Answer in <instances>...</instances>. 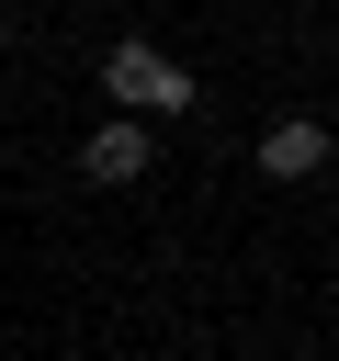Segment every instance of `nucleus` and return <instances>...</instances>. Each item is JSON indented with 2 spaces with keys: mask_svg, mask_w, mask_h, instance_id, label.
Returning <instances> with one entry per match:
<instances>
[{
  "mask_svg": "<svg viewBox=\"0 0 339 361\" xmlns=\"http://www.w3.org/2000/svg\"><path fill=\"white\" fill-rule=\"evenodd\" d=\"M102 90H113V113H124V124H136V113H192V79H181L158 45H136V34L102 56Z\"/></svg>",
  "mask_w": 339,
  "mask_h": 361,
  "instance_id": "obj_1",
  "label": "nucleus"
},
{
  "mask_svg": "<svg viewBox=\"0 0 339 361\" xmlns=\"http://www.w3.org/2000/svg\"><path fill=\"white\" fill-rule=\"evenodd\" d=\"M79 169H90V180H147V124H124V113H113V124L79 147Z\"/></svg>",
  "mask_w": 339,
  "mask_h": 361,
  "instance_id": "obj_3",
  "label": "nucleus"
},
{
  "mask_svg": "<svg viewBox=\"0 0 339 361\" xmlns=\"http://www.w3.org/2000/svg\"><path fill=\"white\" fill-rule=\"evenodd\" d=\"M328 147H339V135L294 113V124H271V135H260V180H316V169H328Z\"/></svg>",
  "mask_w": 339,
  "mask_h": 361,
  "instance_id": "obj_2",
  "label": "nucleus"
}]
</instances>
